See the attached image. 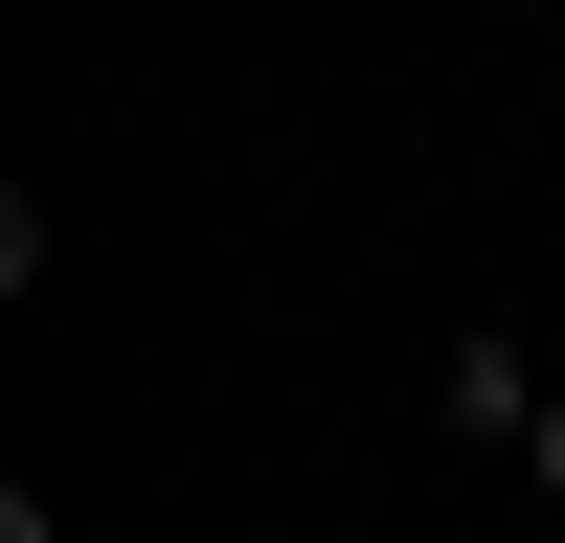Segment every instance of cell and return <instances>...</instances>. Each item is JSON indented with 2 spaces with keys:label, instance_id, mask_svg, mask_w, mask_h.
<instances>
[{
  "label": "cell",
  "instance_id": "obj_1",
  "mask_svg": "<svg viewBox=\"0 0 565 543\" xmlns=\"http://www.w3.org/2000/svg\"><path fill=\"white\" fill-rule=\"evenodd\" d=\"M430 407H452V430H476V453H543V407H565V362L521 340V317H476V340L430 362Z\"/></svg>",
  "mask_w": 565,
  "mask_h": 543
},
{
  "label": "cell",
  "instance_id": "obj_2",
  "mask_svg": "<svg viewBox=\"0 0 565 543\" xmlns=\"http://www.w3.org/2000/svg\"><path fill=\"white\" fill-rule=\"evenodd\" d=\"M521 476H543V498H565V407H543V453H521Z\"/></svg>",
  "mask_w": 565,
  "mask_h": 543
}]
</instances>
